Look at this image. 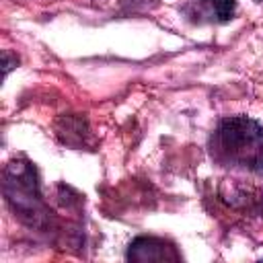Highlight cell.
I'll list each match as a JSON object with an SVG mask.
<instances>
[{
    "label": "cell",
    "mask_w": 263,
    "mask_h": 263,
    "mask_svg": "<svg viewBox=\"0 0 263 263\" xmlns=\"http://www.w3.org/2000/svg\"><path fill=\"white\" fill-rule=\"evenodd\" d=\"M236 0H191L183 14L191 23H226L234 16Z\"/></svg>",
    "instance_id": "obj_3"
},
{
    "label": "cell",
    "mask_w": 263,
    "mask_h": 263,
    "mask_svg": "<svg viewBox=\"0 0 263 263\" xmlns=\"http://www.w3.org/2000/svg\"><path fill=\"white\" fill-rule=\"evenodd\" d=\"M127 261L148 263V261H179L181 255L177 253L175 245L158 238V236H138L129 242Z\"/></svg>",
    "instance_id": "obj_2"
},
{
    "label": "cell",
    "mask_w": 263,
    "mask_h": 263,
    "mask_svg": "<svg viewBox=\"0 0 263 263\" xmlns=\"http://www.w3.org/2000/svg\"><path fill=\"white\" fill-rule=\"evenodd\" d=\"M210 150L220 164L263 173V127L251 117L222 119L210 140Z\"/></svg>",
    "instance_id": "obj_1"
}]
</instances>
